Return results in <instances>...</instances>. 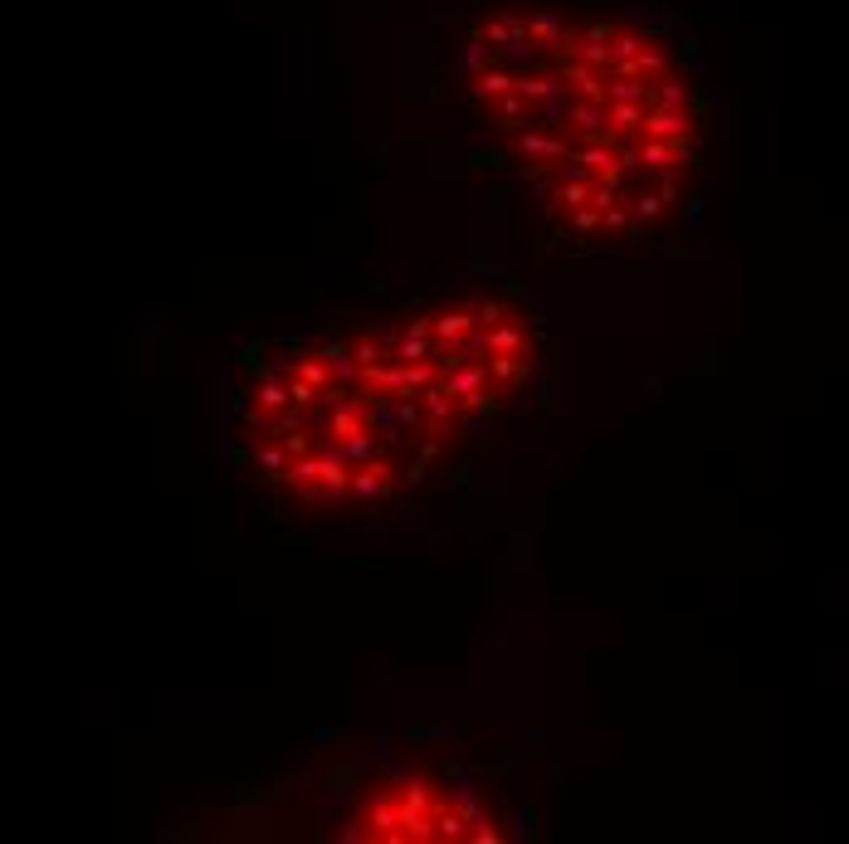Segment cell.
Returning <instances> with one entry per match:
<instances>
[{"instance_id":"cell-3","label":"cell","mask_w":849,"mask_h":844,"mask_svg":"<svg viewBox=\"0 0 849 844\" xmlns=\"http://www.w3.org/2000/svg\"><path fill=\"white\" fill-rule=\"evenodd\" d=\"M474 328H479L474 304H455V308H439L435 312V342H439V347H459V342H464Z\"/></svg>"},{"instance_id":"cell-1","label":"cell","mask_w":849,"mask_h":844,"mask_svg":"<svg viewBox=\"0 0 849 844\" xmlns=\"http://www.w3.org/2000/svg\"><path fill=\"white\" fill-rule=\"evenodd\" d=\"M391 488H396V468L386 464V454L376 464L352 468V503L356 508H381L386 498H391Z\"/></svg>"},{"instance_id":"cell-4","label":"cell","mask_w":849,"mask_h":844,"mask_svg":"<svg viewBox=\"0 0 849 844\" xmlns=\"http://www.w3.org/2000/svg\"><path fill=\"white\" fill-rule=\"evenodd\" d=\"M488 352L494 357H532V337L522 318H503L498 328H488Z\"/></svg>"},{"instance_id":"cell-9","label":"cell","mask_w":849,"mask_h":844,"mask_svg":"<svg viewBox=\"0 0 849 844\" xmlns=\"http://www.w3.org/2000/svg\"><path fill=\"white\" fill-rule=\"evenodd\" d=\"M512 820H518V830H512V835H518V840H528V835H532V810H518Z\"/></svg>"},{"instance_id":"cell-5","label":"cell","mask_w":849,"mask_h":844,"mask_svg":"<svg viewBox=\"0 0 849 844\" xmlns=\"http://www.w3.org/2000/svg\"><path fill=\"white\" fill-rule=\"evenodd\" d=\"M288 460H293V450L279 440H269V444H255V474L264 478V484H283V474H288Z\"/></svg>"},{"instance_id":"cell-2","label":"cell","mask_w":849,"mask_h":844,"mask_svg":"<svg viewBox=\"0 0 849 844\" xmlns=\"http://www.w3.org/2000/svg\"><path fill=\"white\" fill-rule=\"evenodd\" d=\"M362 820H366V835L372 840H401V796H396V786L376 790L362 806Z\"/></svg>"},{"instance_id":"cell-7","label":"cell","mask_w":849,"mask_h":844,"mask_svg":"<svg viewBox=\"0 0 849 844\" xmlns=\"http://www.w3.org/2000/svg\"><path fill=\"white\" fill-rule=\"evenodd\" d=\"M474 312H479V328H498L503 318H512V304L508 298H474Z\"/></svg>"},{"instance_id":"cell-6","label":"cell","mask_w":849,"mask_h":844,"mask_svg":"<svg viewBox=\"0 0 849 844\" xmlns=\"http://www.w3.org/2000/svg\"><path fill=\"white\" fill-rule=\"evenodd\" d=\"M528 367H532V357H488V371H494V381L503 385V391H512L518 381H528Z\"/></svg>"},{"instance_id":"cell-8","label":"cell","mask_w":849,"mask_h":844,"mask_svg":"<svg viewBox=\"0 0 849 844\" xmlns=\"http://www.w3.org/2000/svg\"><path fill=\"white\" fill-rule=\"evenodd\" d=\"M571 230H581V235L605 230V211H596V205H581V211H571Z\"/></svg>"}]
</instances>
